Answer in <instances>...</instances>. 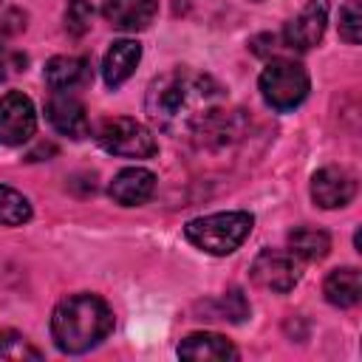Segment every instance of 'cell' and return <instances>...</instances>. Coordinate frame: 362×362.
Returning <instances> with one entry per match:
<instances>
[{"mask_svg":"<svg viewBox=\"0 0 362 362\" xmlns=\"http://www.w3.org/2000/svg\"><path fill=\"white\" fill-rule=\"evenodd\" d=\"M139 59H141V45L136 40H116L107 48L105 59H102V76H105V82L110 88H119L122 82H127L133 76Z\"/></svg>","mask_w":362,"mask_h":362,"instance_id":"cell-15","label":"cell"},{"mask_svg":"<svg viewBox=\"0 0 362 362\" xmlns=\"http://www.w3.org/2000/svg\"><path fill=\"white\" fill-rule=\"evenodd\" d=\"M90 59L85 57H54L45 65V82L54 93H71L90 82Z\"/></svg>","mask_w":362,"mask_h":362,"instance_id":"cell-14","label":"cell"},{"mask_svg":"<svg viewBox=\"0 0 362 362\" xmlns=\"http://www.w3.org/2000/svg\"><path fill=\"white\" fill-rule=\"evenodd\" d=\"M113 331V311L99 294H71L51 314V337L62 354H85Z\"/></svg>","mask_w":362,"mask_h":362,"instance_id":"cell-2","label":"cell"},{"mask_svg":"<svg viewBox=\"0 0 362 362\" xmlns=\"http://www.w3.org/2000/svg\"><path fill=\"white\" fill-rule=\"evenodd\" d=\"M25 65H28V57H25L23 51H14V48H8V45H0V82H6V79H11V76L23 74Z\"/></svg>","mask_w":362,"mask_h":362,"instance_id":"cell-23","label":"cell"},{"mask_svg":"<svg viewBox=\"0 0 362 362\" xmlns=\"http://www.w3.org/2000/svg\"><path fill=\"white\" fill-rule=\"evenodd\" d=\"M260 96L272 110H294L311 88L305 68L294 59H272L260 74Z\"/></svg>","mask_w":362,"mask_h":362,"instance_id":"cell-4","label":"cell"},{"mask_svg":"<svg viewBox=\"0 0 362 362\" xmlns=\"http://www.w3.org/2000/svg\"><path fill=\"white\" fill-rule=\"evenodd\" d=\"M25 28V14L20 8H3L0 11V37H14Z\"/></svg>","mask_w":362,"mask_h":362,"instance_id":"cell-24","label":"cell"},{"mask_svg":"<svg viewBox=\"0 0 362 362\" xmlns=\"http://www.w3.org/2000/svg\"><path fill=\"white\" fill-rule=\"evenodd\" d=\"M0 359L23 362V359H42V351L34 348L23 334L17 331H0Z\"/></svg>","mask_w":362,"mask_h":362,"instance_id":"cell-20","label":"cell"},{"mask_svg":"<svg viewBox=\"0 0 362 362\" xmlns=\"http://www.w3.org/2000/svg\"><path fill=\"white\" fill-rule=\"evenodd\" d=\"M45 119L51 127L68 139H85L90 133V122L85 113V105L71 93H54L45 105Z\"/></svg>","mask_w":362,"mask_h":362,"instance_id":"cell-10","label":"cell"},{"mask_svg":"<svg viewBox=\"0 0 362 362\" xmlns=\"http://www.w3.org/2000/svg\"><path fill=\"white\" fill-rule=\"evenodd\" d=\"M102 14L110 25L122 31H141L158 14V3L156 0H105Z\"/></svg>","mask_w":362,"mask_h":362,"instance_id":"cell-13","label":"cell"},{"mask_svg":"<svg viewBox=\"0 0 362 362\" xmlns=\"http://www.w3.org/2000/svg\"><path fill=\"white\" fill-rule=\"evenodd\" d=\"M331 249V238L328 232L322 229H314V226H294L288 232V252L300 260H322Z\"/></svg>","mask_w":362,"mask_h":362,"instance_id":"cell-17","label":"cell"},{"mask_svg":"<svg viewBox=\"0 0 362 362\" xmlns=\"http://www.w3.org/2000/svg\"><path fill=\"white\" fill-rule=\"evenodd\" d=\"M325 23H328V3L325 0H308L300 8V14L286 23L280 40L291 51H308L322 40Z\"/></svg>","mask_w":362,"mask_h":362,"instance_id":"cell-8","label":"cell"},{"mask_svg":"<svg viewBox=\"0 0 362 362\" xmlns=\"http://www.w3.org/2000/svg\"><path fill=\"white\" fill-rule=\"evenodd\" d=\"M339 37L348 45L359 42V37H362V8H359V0H348L339 8Z\"/></svg>","mask_w":362,"mask_h":362,"instance_id":"cell-22","label":"cell"},{"mask_svg":"<svg viewBox=\"0 0 362 362\" xmlns=\"http://www.w3.org/2000/svg\"><path fill=\"white\" fill-rule=\"evenodd\" d=\"M223 110V88L192 68H173L147 85L144 113L156 130L187 136L198 133Z\"/></svg>","mask_w":362,"mask_h":362,"instance_id":"cell-1","label":"cell"},{"mask_svg":"<svg viewBox=\"0 0 362 362\" xmlns=\"http://www.w3.org/2000/svg\"><path fill=\"white\" fill-rule=\"evenodd\" d=\"M178 356L189 362H229L238 359V348L221 334L195 331L178 342Z\"/></svg>","mask_w":362,"mask_h":362,"instance_id":"cell-11","label":"cell"},{"mask_svg":"<svg viewBox=\"0 0 362 362\" xmlns=\"http://www.w3.org/2000/svg\"><path fill=\"white\" fill-rule=\"evenodd\" d=\"M322 294L331 305L337 308H351L362 300V274L359 269L354 266H342V269H334L325 283H322Z\"/></svg>","mask_w":362,"mask_h":362,"instance_id":"cell-16","label":"cell"},{"mask_svg":"<svg viewBox=\"0 0 362 362\" xmlns=\"http://www.w3.org/2000/svg\"><path fill=\"white\" fill-rule=\"evenodd\" d=\"M206 308H209V317L206 320H229V322H243L249 317V311H252L249 303H246V297L238 288H232L223 297L212 300Z\"/></svg>","mask_w":362,"mask_h":362,"instance_id":"cell-19","label":"cell"},{"mask_svg":"<svg viewBox=\"0 0 362 362\" xmlns=\"http://www.w3.org/2000/svg\"><path fill=\"white\" fill-rule=\"evenodd\" d=\"M96 141L102 150L113 156H124V158H150L158 150L153 130L127 116L105 119L96 130Z\"/></svg>","mask_w":362,"mask_h":362,"instance_id":"cell-5","label":"cell"},{"mask_svg":"<svg viewBox=\"0 0 362 362\" xmlns=\"http://www.w3.org/2000/svg\"><path fill=\"white\" fill-rule=\"evenodd\" d=\"M252 280H255V286H260L266 291L286 294L300 283V263L291 252L263 249L252 263Z\"/></svg>","mask_w":362,"mask_h":362,"instance_id":"cell-6","label":"cell"},{"mask_svg":"<svg viewBox=\"0 0 362 362\" xmlns=\"http://www.w3.org/2000/svg\"><path fill=\"white\" fill-rule=\"evenodd\" d=\"M354 195H356V181L342 167H322L311 178V198L322 209L348 206Z\"/></svg>","mask_w":362,"mask_h":362,"instance_id":"cell-9","label":"cell"},{"mask_svg":"<svg viewBox=\"0 0 362 362\" xmlns=\"http://www.w3.org/2000/svg\"><path fill=\"white\" fill-rule=\"evenodd\" d=\"M252 226H255V218L243 209H235V212H215V215L192 218L184 226V235L195 249L223 257V255H232L249 238Z\"/></svg>","mask_w":362,"mask_h":362,"instance_id":"cell-3","label":"cell"},{"mask_svg":"<svg viewBox=\"0 0 362 362\" xmlns=\"http://www.w3.org/2000/svg\"><path fill=\"white\" fill-rule=\"evenodd\" d=\"M107 192L122 206H139L156 192V175L144 167H124L122 173L113 175Z\"/></svg>","mask_w":362,"mask_h":362,"instance_id":"cell-12","label":"cell"},{"mask_svg":"<svg viewBox=\"0 0 362 362\" xmlns=\"http://www.w3.org/2000/svg\"><path fill=\"white\" fill-rule=\"evenodd\" d=\"M93 25V8L88 0H68L65 6V31L71 37H82L88 34Z\"/></svg>","mask_w":362,"mask_h":362,"instance_id":"cell-21","label":"cell"},{"mask_svg":"<svg viewBox=\"0 0 362 362\" xmlns=\"http://www.w3.org/2000/svg\"><path fill=\"white\" fill-rule=\"evenodd\" d=\"M37 130V113L25 93L8 90L0 96V147H17Z\"/></svg>","mask_w":362,"mask_h":362,"instance_id":"cell-7","label":"cell"},{"mask_svg":"<svg viewBox=\"0 0 362 362\" xmlns=\"http://www.w3.org/2000/svg\"><path fill=\"white\" fill-rule=\"evenodd\" d=\"M31 218V204L14 187L0 184V226H20Z\"/></svg>","mask_w":362,"mask_h":362,"instance_id":"cell-18","label":"cell"}]
</instances>
